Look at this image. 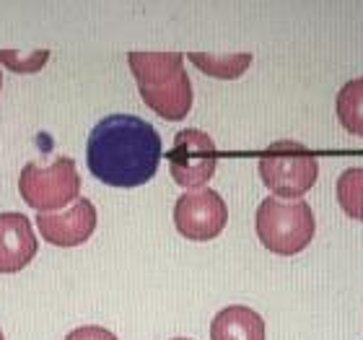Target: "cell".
<instances>
[{"instance_id": "cell-1", "label": "cell", "mask_w": 363, "mask_h": 340, "mask_svg": "<svg viewBox=\"0 0 363 340\" xmlns=\"http://www.w3.org/2000/svg\"><path fill=\"white\" fill-rule=\"evenodd\" d=\"M161 136L135 114H109L91 130L86 164L109 187H140L159 169Z\"/></svg>"}, {"instance_id": "cell-2", "label": "cell", "mask_w": 363, "mask_h": 340, "mask_svg": "<svg viewBox=\"0 0 363 340\" xmlns=\"http://www.w3.org/2000/svg\"><path fill=\"white\" fill-rule=\"evenodd\" d=\"M128 65L138 91L153 112L164 120H184L192 109V84L179 53H130Z\"/></svg>"}, {"instance_id": "cell-3", "label": "cell", "mask_w": 363, "mask_h": 340, "mask_svg": "<svg viewBox=\"0 0 363 340\" xmlns=\"http://www.w3.org/2000/svg\"><path fill=\"white\" fill-rule=\"evenodd\" d=\"M259 242L275 255H298L314 236V213L303 200L265 197L255 216Z\"/></svg>"}, {"instance_id": "cell-4", "label": "cell", "mask_w": 363, "mask_h": 340, "mask_svg": "<svg viewBox=\"0 0 363 340\" xmlns=\"http://www.w3.org/2000/svg\"><path fill=\"white\" fill-rule=\"evenodd\" d=\"M259 177L275 197L301 200L319 177L317 156L296 141H275L259 153Z\"/></svg>"}, {"instance_id": "cell-5", "label": "cell", "mask_w": 363, "mask_h": 340, "mask_svg": "<svg viewBox=\"0 0 363 340\" xmlns=\"http://www.w3.org/2000/svg\"><path fill=\"white\" fill-rule=\"evenodd\" d=\"M18 192H21L23 203L39 213L62 211L65 205L76 203L78 192H81V177H78L76 161L60 156L47 167L31 161L21 169Z\"/></svg>"}, {"instance_id": "cell-6", "label": "cell", "mask_w": 363, "mask_h": 340, "mask_svg": "<svg viewBox=\"0 0 363 340\" xmlns=\"http://www.w3.org/2000/svg\"><path fill=\"white\" fill-rule=\"evenodd\" d=\"M169 172L184 190H200L211 182L218 167V148L208 133L197 128L179 130L172 151L167 153Z\"/></svg>"}, {"instance_id": "cell-7", "label": "cell", "mask_w": 363, "mask_h": 340, "mask_svg": "<svg viewBox=\"0 0 363 340\" xmlns=\"http://www.w3.org/2000/svg\"><path fill=\"white\" fill-rule=\"evenodd\" d=\"M228 208L223 197L211 187L189 190L174 205V226L182 236L192 242H208L223 231Z\"/></svg>"}, {"instance_id": "cell-8", "label": "cell", "mask_w": 363, "mask_h": 340, "mask_svg": "<svg viewBox=\"0 0 363 340\" xmlns=\"http://www.w3.org/2000/svg\"><path fill=\"white\" fill-rule=\"evenodd\" d=\"M37 226L45 242L55 244V247H78L96 229V208L91 200L78 197L76 203L65 211L39 213Z\"/></svg>"}, {"instance_id": "cell-9", "label": "cell", "mask_w": 363, "mask_h": 340, "mask_svg": "<svg viewBox=\"0 0 363 340\" xmlns=\"http://www.w3.org/2000/svg\"><path fill=\"white\" fill-rule=\"evenodd\" d=\"M39 244L23 213H0V273H18L34 260Z\"/></svg>"}, {"instance_id": "cell-10", "label": "cell", "mask_w": 363, "mask_h": 340, "mask_svg": "<svg viewBox=\"0 0 363 340\" xmlns=\"http://www.w3.org/2000/svg\"><path fill=\"white\" fill-rule=\"evenodd\" d=\"M211 340H265V319L242 304L226 307L213 317Z\"/></svg>"}, {"instance_id": "cell-11", "label": "cell", "mask_w": 363, "mask_h": 340, "mask_svg": "<svg viewBox=\"0 0 363 340\" xmlns=\"http://www.w3.org/2000/svg\"><path fill=\"white\" fill-rule=\"evenodd\" d=\"M335 109L342 128L363 138V78H353L342 86L335 99Z\"/></svg>"}, {"instance_id": "cell-12", "label": "cell", "mask_w": 363, "mask_h": 340, "mask_svg": "<svg viewBox=\"0 0 363 340\" xmlns=\"http://www.w3.org/2000/svg\"><path fill=\"white\" fill-rule=\"evenodd\" d=\"M187 60L200 68L208 76L216 78H239L244 70L252 65V55L250 53H239V55H208V53H189Z\"/></svg>"}, {"instance_id": "cell-13", "label": "cell", "mask_w": 363, "mask_h": 340, "mask_svg": "<svg viewBox=\"0 0 363 340\" xmlns=\"http://www.w3.org/2000/svg\"><path fill=\"white\" fill-rule=\"evenodd\" d=\"M337 203L350 219L363 221V169H345L337 180Z\"/></svg>"}, {"instance_id": "cell-14", "label": "cell", "mask_w": 363, "mask_h": 340, "mask_svg": "<svg viewBox=\"0 0 363 340\" xmlns=\"http://www.w3.org/2000/svg\"><path fill=\"white\" fill-rule=\"evenodd\" d=\"M50 60V50H31V53H13L0 50V62L13 73H37Z\"/></svg>"}, {"instance_id": "cell-15", "label": "cell", "mask_w": 363, "mask_h": 340, "mask_svg": "<svg viewBox=\"0 0 363 340\" xmlns=\"http://www.w3.org/2000/svg\"><path fill=\"white\" fill-rule=\"evenodd\" d=\"M65 340H120V338L112 330H104V327L99 325H84L78 327V330H73Z\"/></svg>"}, {"instance_id": "cell-16", "label": "cell", "mask_w": 363, "mask_h": 340, "mask_svg": "<svg viewBox=\"0 0 363 340\" xmlns=\"http://www.w3.org/2000/svg\"><path fill=\"white\" fill-rule=\"evenodd\" d=\"M0 89H3V76H0Z\"/></svg>"}, {"instance_id": "cell-17", "label": "cell", "mask_w": 363, "mask_h": 340, "mask_svg": "<svg viewBox=\"0 0 363 340\" xmlns=\"http://www.w3.org/2000/svg\"><path fill=\"white\" fill-rule=\"evenodd\" d=\"M174 340H189V338H174Z\"/></svg>"}, {"instance_id": "cell-18", "label": "cell", "mask_w": 363, "mask_h": 340, "mask_svg": "<svg viewBox=\"0 0 363 340\" xmlns=\"http://www.w3.org/2000/svg\"><path fill=\"white\" fill-rule=\"evenodd\" d=\"M0 340H6V338H3V333H0Z\"/></svg>"}]
</instances>
